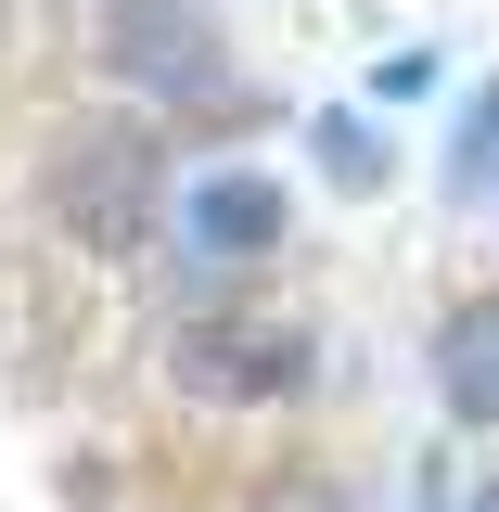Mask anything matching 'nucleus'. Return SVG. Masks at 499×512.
Masks as SVG:
<instances>
[{"instance_id": "f257e3e1", "label": "nucleus", "mask_w": 499, "mask_h": 512, "mask_svg": "<svg viewBox=\"0 0 499 512\" xmlns=\"http://www.w3.org/2000/svg\"><path fill=\"white\" fill-rule=\"evenodd\" d=\"M52 218H64V244H90V256H141V231H154V192H167V141L154 128H77L52 154Z\"/></svg>"}, {"instance_id": "f03ea898", "label": "nucleus", "mask_w": 499, "mask_h": 512, "mask_svg": "<svg viewBox=\"0 0 499 512\" xmlns=\"http://www.w3.org/2000/svg\"><path fill=\"white\" fill-rule=\"evenodd\" d=\"M103 64L167 90V103H244L231 90V39L192 13V0H103Z\"/></svg>"}, {"instance_id": "7ed1b4c3", "label": "nucleus", "mask_w": 499, "mask_h": 512, "mask_svg": "<svg viewBox=\"0 0 499 512\" xmlns=\"http://www.w3.org/2000/svg\"><path fill=\"white\" fill-rule=\"evenodd\" d=\"M167 372L205 410H256V397H295L308 384V333L295 320H256V308H218V320H192L180 346H167Z\"/></svg>"}, {"instance_id": "20e7f679", "label": "nucleus", "mask_w": 499, "mask_h": 512, "mask_svg": "<svg viewBox=\"0 0 499 512\" xmlns=\"http://www.w3.org/2000/svg\"><path fill=\"white\" fill-rule=\"evenodd\" d=\"M436 397H448V423H499V295H461V308H448Z\"/></svg>"}, {"instance_id": "39448f33", "label": "nucleus", "mask_w": 499, "mask_h": 512, "mask_svg": "<svg viewBox=\"0 0 499 512\" xmlns=\"http://www.w3.org/2000/svg\"><path fill=\"white\" fill-rule=\"evenodd\" d=\"M192 244H218V256L282 244V192H269V180H205V192H192Z\"/></svg>"}, {"instance_id": "423d86ee", "label": "nucleus", "mask_w": 499, "mask_h": 512, "mask_svg": "<svg viewBox=\"0 0 499 512\" xmlns=\"http://www.w3.org/2000/svg\"><path fill=\"white\" fill-rule=\"evenodd\" d=\"M499 180V90L474 103V128H461V192H487Z\"/></svg>"}, {"instance_id": "0eeeda50", "label": "nucleus", "mask_w": 499, "mask_h": 512, "mask_svg": "<svg viewBox=\"0 0 499 512\" xmlns=\"http://www.w3.org/2000/svg\"><path fill=\"white\" fill-rule=\"evenodd\" d=\"M474 512H499V487H487V500H474Z\"/></svg>"}]
</instances>
